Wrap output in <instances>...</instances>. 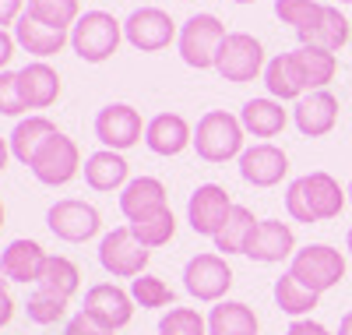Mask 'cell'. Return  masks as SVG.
<instances>
[{"mask_svg":"<svg viewBox=\"0 0 352 335\" xmlns=\"http://www.w3.org/2000/svg\"><path fill=\"white\" fill-rule=\"evenodd\" d=\"M349 201V191L338 184V180L324 170L317 173H307V176H296L285 191V212L296 223H328V219H338L342 208Z\"/></svg>","mask_w":352,"mask_h":335,"instance_id":"cell-1","label":"cell"},{"mask_svg":"<svg viewBox=\"0 0 352 335\" xmlns=\"http://www.w3.org/2000/svg\"><path fill=\"white\" fill-rule=\"evenodd\" d=\"M243 124L226 110H208L194 128V148L204 163H229L243 156Z\"/></svg>","mask_w":352,"mask_h":335,"instance_id":"cell-2","label":"cell"},{"mask_svg":"<svg viewBox=\"0 0 352 335\" xmlns=\"http://www.w3.org/2000/svg\"><path fill=\"white\" fill-rule=\"evenodd\" d=\"M124 43V21H116L106 11H85L71 28V50L85 64H102Z\"/></svg>","mask_w":352,"mask_h":335,"instance_id":"cell-3","label":"cell"},{"mask_svg":"<svg viewBox=\"0 0 352 335\" xmlns=\"http://www.w3.org/2000/svg\"><path fill=\"white\" fill-rule=\"evenodd\" d=\"M289 276H296L314 293H328L345 279V254L335 251L331 243H307L292 254Z\"/></svg>","mask_w":352,"mask_h":335,"instance_id":"cell-4","label":"cell"},{"mask_svg":"<svg viewBox=\"0 0 352 335\" xmlns=\"http://www.w3.org/2000/svg\"><path fill=\"white\" fill-rule=\"evenodd\" d=\"M226 25L215 18V14H190L176 36V46H180V57L187 68H215V57H219V46L226 39Z\"/></svg>","mask_w":352,"mask_h":335,"instance_id":"cell-5","label":"cell"},{"mask_svg":"<svg viewBox=\"0 0 352 335\" xmlns=\"http://www.w3.org/2000/svg\"><path fill=\"white\" fill-rule=\"evenodd\" d=\"M148 261H152V251L141 247V243L134 240L131 226L109 230L99 243V265L113 279H138V276H144Z\"/></svg>","mask_w":352,"mask_h":335,"instance_id":"cell-6","label":"cell"},{"mask_svg":"<svg viewBox=\"0 0 352 335\" xmlns=\"http://www.w3.org/2000/svg\"><path fill=\"white\" fill-rule=\"evenodd\" d=\"M215 71L232 81V85H247L264 71V46L250 32H229L219 46L215 57Z\"/></svg>","mask_w":352,"mask_h":335,"instance_id":"cell-7","label":"cell"},{"mask_svg":"<svg viewBox=\"0 0 352 335\" xmlns=\"http://www.w3.org/2000/svg\"><path fill=\"white\" fill-rule=\"evenodd\" d=\"M46 226L56 240H64V243H85L102 230V216H99L96 205H88L81 198H60L56 205H50Z\"/></svg>","mask_w":352,"mask_h":335,"instance_id":"cell-8","label":"cell"},{"mask_svg":"<svg viewBox=\"0 0 352 335\" xmlns=\"http://www.w3.org/2000/svg\"><path fill=\"white\" fill-rule=\"evenodd\" d=\"M32 176L39 180V184H46V187H64V184H71V180L78 176V170H81V152H78V145H74V138H67V134H60L56 131L43 148H39V156L32 159Z\"/></svg>","mask_w":352,"mask_h":335,"instance_id":"cell-9","label":"cell"},{"mask_svg":"<svg viewBox=\"0 0 352 335\" xmlns=\"http://www.w3.org/2000/svg\"><path fill=\"white\" fill-rule=\"evenodd\" d=\"M229 286H232V268L222 254H194L184 268V290L201 303L226 300Z\"/></svg>","mask_w":352,"mask_h":335,"instance_id":"cell-10","label":"cell"},{"mask_svg":"<svg viewBox=\"0 0 352 335\" xmlns=\"http://www.w3.org/2000/svg\"><path fill=\"white\" fill-rule=\"evenodd\" d=\"M124 39L141 53H159L176 39V21L162 8H138L124 21Z\"/></svg>","mask_w":352,"mask_h":335,"instance_id":"cell-11","label":"cell"},{"mask_svg":"<svg viewBox=\"0 0 352 335\" xmlns=\"http://www.w3.org/2000/svg\"><path fill=\"white\" fill-rule=\"evenodd\" d=\"M144 128L148 124H141V113L127 103H109L96 113V138L113 148V152H127L141 141Z\"/></svg>","mask_w":352,"mask_h":335,"instance_id":"cell-12","label":"cell"},{"mask_svg":"<svg viewBox=\"0 0 352 335\" xmlns=\"http://www.w3.org/2000/svg\"><path fill=\"white\" fill-rule=\"evenodd\" d=\"M229 212H232V198H229V191L226 187H219V184H201L194 194H190V201H187V223H190V230L197 233V236H212L215 240V233L226 226V219H229Z\"/></svg>","mask_w":352,"mask_h":335,"instance_id":"cell-13","label":"cell"},{"mask_svg":"<svg viewBox=\"0 0 352 335\" xmlns=\"http://www.w3.org/2000/svg\"><path fill=\"white\" fill-rule=\"evenodd\" d=\"M289 173V156L272 145V141H257L250 148H243L240 156V176L247 180L250 187H275L282 184Z\"/></svg>","mask_w":352,"mask_h":335,"instance_id":"cell-14","label":"cell"},{"mask_svg":"<svg viewBox=\"0 0 352 335\" xmlns=\"http://www.w3.org/2000/svg\"><path fill=\"white\" fill-rule=\"evenodd\" d=\"M243 254L257 265H275V261H285L296 254V236H292V226L289 223H278V219H261L247 240Z\"/></svg>","mask_w":352,"mask_h":335,"instance_id":"cell-15","label":"cell"},{"mask_svg":"<svg viewBox=\"0 0 352 335\" xmlns=\"http://www.w3.org/2000/svg\"><path fill=\"white\" fill-rule=\"evenodd\" d=\"M81 311L99 318L106 328L120 332L134 318V296H131V290H120V286H113V283H96L92 290L85 293V307Z\"/></svg>","mask_w":352,"mask_h":335,"instance_id":"cell-16","label":"cell"},{"mask_svg":"<svg viewBox=\"0 0 352 335\" xmlns=\"http://www.w3.org/2000/svg\"><path fill=\"white\" fill-rule=\"evenodd\" d=\"M292 120L303 138H324L335 131L338 124V99L328 92V88H317V92H307L303 99H296V110H292Z\"/></svg>","mask_w":352,"mask_h":335,"instance_id":"cell-17","label":"cell"},{"mask_svg":"<svg viewBox=\"0 0 352 335\" xmlns=\"http://www.w3.org/2000/svg\"><path fill=\"white\" fill-rule=\"evenodd\" d=\"M18 92L25 110H46L60 99V74H56L46 60H32L18 71Z\"/></svg>","mask_w":352,"mask_h":335,"instance_id":"cell-18","label":"cell"},{"mask_svg":"<svg viewBox=\"0 0 352 335\" xmlns=\"http://www.w3.org/2000/svg\"><path fill=\"white\" fill-rule=\"evenodd\" d=\"M296 39H300V46H317V50L338 53L349 43V18L338 8L320 4V11L314 14V21L307 28H300Z\"/></svg>","mask_w":352,"mask_h":335,"instance_id":"cell-19","label":"cell"},{"mask_svg":"<svg viewBox=\"0 0 352 335\" xmlns=\"http://www.w3.org/2000/svg\"><path fill=\"white\" fill-rule=\"evenodd\" d=\"M144 145H148L155 156H180L187 145H194V131L180 113H159L148 120L144 128Z\"/></svg>","mask_w":352,"mask_h":335,"instance_id":"cell-20","label":"cell"},{"mask_svg":"<svg viewBox=\"0 0 352 335\" xmlns=\"http://www.w3.org/2000/svg\"><path fill=\"white\" fill-rule=\"evenodd\" d=\"M85 184L92 191H124L131 184V163L124 152L99 148L85 159Z\"/></svg>","mask_w":352,"mask_h":335,"instance_id":"cell-21","label":"cell"},{"mask_svg":"<svg viewBox=\"0 0 352 335\" xmlns=\"http://www.w3.org/2000/svg\"><path fill=\"white\" fill-rule=\"evenodd\" d=\"M14 43L25 50V53H32L36 60H46L53 53H60L67 43H71V32H64V28H53V25H43L36 21L32 14H21L14 21Z\"/></svg>","mask_w":352,"mask_h":335,"instance_id":"cell-22","label":"cell"},{"mask_svg":"<svg viewBox=\"0 0 352 335\" xmlns=\"http://www.w3.org/2000/svg\"><path fill=\"white\" fill-rule=\"evenodd\" d=\"M46 251L39 247L36 240H11L4 254H0V268H4L8 283H39L43 265H46Z\"/></svg>","mask_w":352,"mask_h":335,"instance_id":"cell-23","label":"cell"},{"mask_svg":"<svg viewBox=\"0 0 352 335\" xmlns=\"http://www.w3.org/2000/svg\"><path fill=\"white\" fill-rule=\"evenodd\" d=\"M169 208L166 201V184L155 176H134L131 184L120 191V212L127 216V223L144 219V216H155V212Z\"/></svg>","mask_w":352,"mask_h":335,"instance_id":"cell-24","label":"cell"},{"mask_svg":"<svg viewBox=\"0 0 352 335\" xmlns=\"http://www.w3.org/2000/svg\"><path fill=\"white\" fill-rule=\"evenodd\" d=\"M264 85H268L272 99H278V103L307 96L300 64H296V57H292V53H278V57H272L268 64H264Z\"/></svg>","mask_w":352,"mask_h":335,"instance_id":"cell-25","label":"cell"},{"mask_svg":"<svg viewBox=\"0 0 352 335\" xmlns=\"http://www.w3.org/2000/svg\"><path fill=\"white\" fill-rule=\"evenodd\" d=\"M240 124H243V131L254 134V138H275V134L285 131L289 113H285L282 103L272 99V96H268V99H250V103H243V110H240Z\"/></svg>","mask_w":352,"mask_h":335,"instance_id":"cell-26","label":"cell"},{"mask_svg":"<svg viewBox=\"0 0 352 335\" xmlns=\"http://www.w3.org/2000/svg\"><path fill=\"white\" fill-rule=\"evenodd\" d=\"M56 134V124L50 116H28V120H21V124L11 131V138H8V145H11V156L18 159V163H25V166H32V159L39 156V148L50 141Z\"/></svg>","mask_w":352,"mask_h":335,"instance_id":"cell-27","label":"cell"},{"mask_svg":"<svg viewBox=\"0 0 352 335\" xmlns=\"http://www.w3.org/2000/svg\"><path fill=\"white\" fill-rule=\"evenodd\" d=\"M208 335H257V314L240 300H219L208 314Z\"/></svg>","mask_w":352,"mask_h":335,"instance_id":"cell-28","label":"cell"},{"mask_svg":"<svg viewBox=\"0 0 352 335\" xmlns=\"http://www.w3.org/2000/svg\"><path fill=\"white\" fill-rule=\"evenodd\" d=\"M300 64V74H303V85L307 92H317V88H328V81L338 74V57L328 53V50H317V46H300L292 50Z\"/></svg>","mask_w":352,"mask_h":335,"instance_id":"cell-29","label":"cell"},{"mask_svg":"<svg viewBox=\"0 0 352 335\" xmlns=\"http://www.w3.org/2000/svg\"><path fill=\"white\" fill-rule=\"evenodd\" d=\"M257 223H261V219H254V212H250L247 205H232L226 226L215 233V251H219L222 258H226V254H243V247H247V240H250V233H254Z\"/></svg>","mask_w":352,"mask_h":335,"instance_id":"cell-30","label":"cell"},{"mask_svg":"<svg viewBox=\"0 0 352 335\" xmlns=\"http://www.w3.org/2000/svg\"><path fill=\"white\" fill-rule=\"evenodd\" d=\"M272 293H275V307H278L282 314H289V318H307V314L317 307V300H320V293L307 290L296 276H289V272L275 279Z\"/></svg>","mask_w":352,"mask_h":335,"instance_id":"cell-31","label":"cell"},{"mask_svg":"<svg viewBox=\"0 0 352 335\" xmlns=\"http://www.w3.org/2000/svg\"><path fill=\"white\" fill-rule=\"evenodd\" d=\"M36 286H39V290H50V293H56V296H64V300H71V296L78 293V286H81V272H78V265H74L71 258L50 254Z\"/></svg>","mask_w":352,"mask_h":335,"instance_id":"cell-32","label":"cell"},{"mask_svg":"<svg viewBox=\"0 0 352 335\" xmlns=\"http://www.w3.org/2000/svg\"><path fill=\"white\" fill-rule=\"evenodd\" d=\"M127 226H131L134 240L141 243V247H148V251L166 247V243L173 240V233H176V219H173V212H169V208L155 212V216L134 219V223H127Z\"/></svg>","mask_w":352,"mask_h":335,"instance_id":"cell-33","label":"cell"},{"mask_svg":"<svg viewBox=\"0 0 352 335\" xmlns=\"http://www.w3.org/2000/svg\"><path fill=\"white\" fill-rule=\"evenodd\" d=\"M25 11L32 14L36 21L43 25H53V28H74V21L81 18V4L78 0H25Z\"/></svg>","mask_w":352,"mask_h":335,"instance_id":"cell-34","label":"cell"},{"mask_svg":"<svg viewBox=\"0 0 352 335\" xmlns=\"http://www.w3.org/2000/svg\"><path fill=\"white\" fill-rule=\"evenodd\" d=\"M131 296H134V303L138 307H144V311H155V307H173V290H169V283H162L159 276H138V279H131Z\"/></svg>","mask_w":352,"mask_h":335,"instance_id":"cell-35","label":"cell"},{"mask_svg":"<svg viewBox=\"0 0 352 335\" xmlns=\"http://www.w3.org/2000/svg\"><path fill=\"white\" fill-rule=\"evenodd\" d=\"M25 314H28V321H36V325H56L67 314V300L36 286V293L28 296V303H25Z\"/></svg>","mask_w":352,"mask_h":335,"instance_id":"cell-36","label":"cell"},{"mask_svg":"<svg viewBox=\"0 0 352 335\" xmlns=\"http://www.w3.org/2000/svg\"><path fill=\"white\" fill-rule=\"evenodd\" d=\"M159 335H208V318L194 307H169L159 321Z\"/></svg>","mask_w":352,"mask_h":335,"instance_id":"cell-37","label":"cell"},{"mask_svg":"<svg viewBox=\"0 0 352 335\" xmlns=\"http://www.w3.org/2000/svg\"><path fill=\"white\" fill-rule=\"evenodd\" d=\"M317 11H320L317 0H275V14H278V21L292 25L296 32L314 21V14H317Z\"/></svg>","mask_w":352,"mask_h":335,"instance_id":"cell-38","label":"cell"},{"mask_svg":"<svg viewBox=\"0 0 352 335\" xmlns=\"http://www.w3.org/2000/svg\"><path fill=\"white\" fill-rule=\"evenodd\" d=\"M25 113L21 92H18V71H0V116Z\"/></svg>","mask_w":352,"mask_h":335,"instance_id":"cell-39","label":"cell"},{"mask_svg":"<svg viewBox=\"0 0 352 335\" xmlns=\"http://www.w3.org/2000/svg\"><path fill=\"white\" fill-rule=\"evenodd\" d=\"M64 335H116V332H113V328H106L99 318H92L88 311H78V314L67 321Z\"/></svg>","mask_w":352,"mask_h":335,"instance_id":"cell-40","label":"cell"},{"mask_svg":"<svg viewBox=\"0 0 352 335\" xmlns=\"http://www.w3.org/2000/svg\"><path fill=\"white\" fill-rule=\"evenodd\" d=\"M285 335H331L324 325H320V321H310V318H296V321H292L289 325V332Z\"/></svg>","mask_w":352,"mask_h":335,"instance_id":"cell-41","label":"cell"},{"mask_svg":"<svg viewBox=\"0 0 352 335\" xmlns=\"http://www.w3.org/2000/svg\"><path fill=\"white\" fill-rule=\"evenodd\" d=\"M25 14V0H0V28L14 25Z\"/></svg>","mask_w":352,"mask_h":335,"instance_id":"cell-42","label":"cell"},{"mask_svg":"<svg viewBox=\"0 0 352 335\" xmlns=\"http://www.w3.org/2000/svg\"><path fill=\"white\" fill-rule=\"evenodd\" d=\"M14 36L11 32H4V28H0V71H8V64H11V57H14Z\"/></svg>","mask_w":352,"mask_h":335,"instance_id":"cell-43","label":"cell"},{"mask_svg":"<svg viewBox=\"0 0 352 335\" xmlns=\"http://www.w3.org/2000/svg\"><path fill=\"white\" fill-rule=\"evenodd\" d=\"M11 318H14V300H11V296H4V300H0V328H4Z\"/></svg>","mask_w":352,"mask_h":335,"instance_id":"cell-44","label":"cell"},{"mask_svg":"<svg viewBox=\"0 0 352 335\" xmlns=\"http://www.w3.org/2000/svg\"><path fill=\"white\" fill-rule=\"evenodd\" d=\"M8 159H11V145H8L4 138H0V173L8 170Z\"/></svg>","mask_w":352,"mask_h":335,"instance_id":"cell-45","label":"cell"},{"mask_svg":"<svg viewBox=\"0 0 352 335\" xmlns=\"http://www.w3.org/2000/svg\"><path fill=\"white\" fill-rule=\"evenodd\" d=\"M338 335H352V311L342 314V321H338Z\"/></svg>","mask_w":352,"mask_h":335,"instance_id":"cell-46","label":"cell"},{"mask_svg":"<svg viewBox=\"0 0 352 335\" xmlns=\"http://www.w3.org/2000/svg\"><path fill=\"white\" fill-rule=\"evenodd\" d=\"M8 296V276H4V268H0V300Z\"/></svg>","mask_w":352,"mask_h":335,"instance_id":"cell-47","label":"cell"},{"mask_svg":"<svg viewBox=\"0 0 352 335\" xmlns=\"http://www.w3.org/2000/svg\"><path fill=\"white\" fill-rule=\"evenodd\" d=\"M345 251L352 254V226H349V233H345Z\"/></svg>","mask_w":352,"mask_h":335,"instance_id":"cell-48","label":"cell"},{"mask_svg":"<svg viewBox=\"0 0 352 335\" xmlns=\"http://www.w3.org/2000/svg\"><path fill=\"white\" fill-rule=\"evenodd\" d=\"M0 226H4V201H0Z\"/></svg>","mask_w":352,"mask_h":335,"instance_id":"cell-49","label":"cell"},{"mask_svg":"<svg viewBox=\"0 0 352 335\" xmlns=\"http://www.w3.org/2000/svg\"><path fill=\"white\" fill-rule=\"evenodd\" d=\"M232 4H254V0H232Z\"/></svg>","mask_w":352,"mask_h":335,"instance_id":"cell-50","label":"cell"},{"mask_svg":"<svg viewBox=\"0 0 352 335\" xmlns=\"http://www.w3.org/2000/svg\"><path fill=\"white\" fill-rule=\"evenodd\" d=\"M345 191H349V201H352V180H349V187H345Z\"/></svg>","mask_w":352,"mask_h":335,"instance_id":"cell-51","label":"cell"},{"mask_svg":"<svg viewBox=\"0 0 352 335\" xmlns=\"http://www.w3.org/2000/svg\"><path fill=\"white\" fill-rule=\"evenodd\" d=\"M338 4H352V0H338Z\"/></svg>","mask_w":352,"mask_h":335,"instance_id":"cell-52","label":"cell"}]
</instances>
